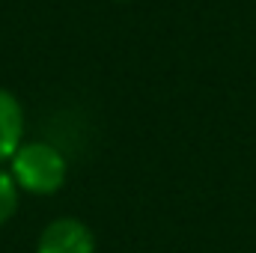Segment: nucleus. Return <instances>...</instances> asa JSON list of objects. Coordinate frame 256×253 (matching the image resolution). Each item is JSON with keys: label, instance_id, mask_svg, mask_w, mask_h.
Returning <instances> with one entry per match:
<instances>
[{"label": "nucleus", "instance_id": "3", "mask_svg": "<svg viewBox=\"0 0 256 253\" xmlns=\"http://www.w3.org/2000/svg\"><path fill=\"white\" fill-rule=\"evenodd\" d=\"M24 143V110L15 92L0 86V164L9 161Z\"/></svg>", "mask_w": 256, "mask_h": 253}, {"label": "nucleus", "instance_id": "4", "mask_svg": "<svg viewBox=\"0 0 256 253\" xmlns=\"http://www.w3.org/2000/svg\"><path fill=\"white\" fill-rule=\"evenodd\" d=\"M18 194H21V190L15 185L9 167H0V226L15 214V208H18Z\"/></svg>", "mask_w": 256, "mask_h": 253}, {"label": "nucleus", "instance_id": "1", "mask_svg": "<svg viewBox=\"0 0 256 253\" xmlns=\"http://www.w3.org/2000/svg\"><path fill=\"white\" fill-rule=\"evenodd\" d=\"M9 173H12L18 190L33 194V196H51L66 185L68 161L54 143L27 140L9 158Z\"/></svg>", "mask_w": 256, "mask_h": 253}, {"label": "nucleus", "instance_id": "2", "mask_svg": "<svg viewBox=\"0 0 256 253\" xmlns=\"http://www.w3.org/2000/svg\"><path fill=\"white\" fill-rule=\"evenodd\" d=\"M36 253H96V236L78 218H57L42 230Z\"/></svg>", "mask_w": 256, "mask_h": 253}]
</instances>
